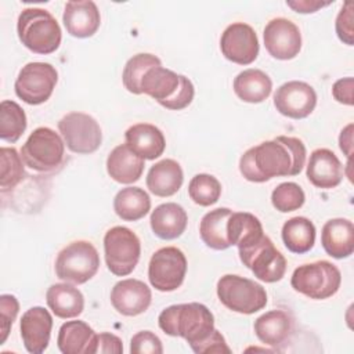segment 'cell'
<instances>
[{"instance_id": "1", "label": "cell", "mask_w": 354, "mask_h": 354, "mask_svg": "<svg viewBox=\"0 0 354 354\" xmlns=\"http://www.w3.org/2000/svg\"><path fill=\"white\" fill-rule=\"evenodd\" d=\"M306 155V147L300 138L279 136L249 148L239 159V171L252 183L297 176L304 167Z\"/></svg>"}, {"instance_id": "2", "label": "cell", "mask_w": 354, "mask_h": 354, "mask_svg": "<svg viewBox=\"0 0 354 354\" xmlns=\"http://www.w3.org/2000/svg\"><path fill=\"white\" fill-rule=\"evenodd\" d=\"M158 324L166 335L185 339L194 353L214 330V317L201 303L169 306L159 314Z\"/></svg>"}, {"instance_id": "3", "label": "cell", "mask_w": 354, "mask_h": 354, "mask_svg": "<svg viewBox=\"0 0 354 354\" xmlns=\"http://www.w3.org/2000/svg\"><path fill=\"white\" fill-rule=\"evenodd\" d=\"M17 32L21 43L36 54L54 53L62 39L61 28L51 12L43 8H24L18 17Z\"/></svg>"}, {"instance_id": "4", "label": "cell", "mask_w": 354, "mask_h": 354, "mask_svg": "<svg viewBox=\"0 0 354 354\" xmlns=\"http://www.w3.org/2000/svg\"><path fill=\"white\" fill-rule=\"evenodd\" d=\"M24 163L39 173H55L65 162V142L50 127L35 129L21 148Z\"/></svg>"}, {"instance_id": "5", "label": "cell", "mask_w": 354, "mask_h": 354, "mask_svg": "<svg viewBox=\"0 0 354 354\" xmlns=\"http://www.w3.org/2000/svg\"><path fill=\"white\" fill-rule=\"evenodd\" d=\"M342 274L339 268L326 260H318L299 266L290 278L292 288L314 300L332 297L340 288Z\"/></svg>"}, {"instance_id": "6", "label": "cell", "mask_w": 354, "mask_h": 354, "mask_svg": "<svg viewBox=\"0 0 354 354\" xmlns=\"http://www.w3.org/2000/svg\"><path fill=\"white\" fill-rule=\"evenodd\" d=\"M100 268V254L88 241H75L66 245L55 259V274L59 279L82 285L90 281Z\"/></svg>"}, {"instance_id": "7", "label": "cell", "mask_w": 354, "mask_h": 354, "mask_svg": "<svg viewBox=\"0 0 354 354\" xmlns=\"http://www.w3.org/2000/svg\"><path fill=\"white\" fill-rule=\"evenodd\" d=\"M217 296L228 310L239 314H254L267 304V292L260 283L234 274L218 279Z\"/></svg>"}, {"instance_id": "8", "label": "cell", "mask_w": 354, "mask_h": 354, "mask_svg": "<svg viewBox=\"0 0 354 354\" xmlns=\"http://www.w3.org/2000/svg\"><path fill=\"white\" fill-rule=\"evenodd\" d=\"M104 253L108 270L116 277H126L140 260L141 242L130 228L116 225L104 235Z\"/></svg>"}, {"instance_id": "9", "label": "cell", "mask_w": 354, "mask_h": 354, "mask_svg": "<svg viewBox=\"0 0 354 354\" xmlns=\"http://www.w3.org/2000/svg\"><path fill=\"white\" fill-rule=\"evenodd\" d=\"M239 259L257 279L272 283L283 278L286 272V259L264 234L259 241L238 249Z\"/></svg>"}, {"instance_id": "10", "label": "cell", "mask_w": 354, "mask_h": 354, "mask_svg": "<svg viewBox=\"0 0 354 354\" xmlns=\"http://www.w3.org/2000/svg\"><path fill=\"white\" fill-rule=\"evenodd\" d=\"M57 80L58 72L51 64L29 62L18 73L15 94L29 105H40L51 97Z\"/></svg>"}, {"instance_id": "11", "label": "cell", "mask_w": 354, "mask_h": 354, "mask_svg": "<svg viewBox=\"0 0 354 354\" xmlns=\"http://www.w3.org/2000/svg\"><path fill=\"white\" fill-rule=\"evenodd\" d=\"M58 130L65 145L75 153H93L102 142V131L98 122L83 112L66 113L59 119Z\"/></svg>"}, {"instance_id": "12", "label": "cell", "mask_w": 354, "mask_h": 354, "mask_svg": "<svg viewBox=\"0 0 354 354\" xmlns=\"http://www.w3.org/2000/svg\"><path fill=\"white\" fill-rule=\"evenodd\" d=\"M187 272L185 254L174 246L158 249L148 264V279L160 292H173L181 286Z\"/></svg>"}, {"instance_id": "13", "label": "cell", "mask_w": 354, "mask_h": 354, "mask_svg": "<svg viewBox=\"0 0 354 354\" xmlns=\"http://www.w3.org/2000/svg\"><path fill=\"white\" fill-rule=\"evenodd\" d=\"M223 55L238 65H249L259 55V39L254 29L245 22L228 25L220 39Z\"/></svg>"}, {"instance_id": "14", "label": "cell", "mask_w": 354, "mask_h": 354, "mask_svg": "<svg viewBox=\"0 0 354 354\" xmlns=\"http://www.w3.org/2000/svg\"><path fill=\"white\" fill-rule=\"evenodd\" d=\"M317 105V93L306 82L290 80L279 86L274 94L277 111L290 119L307 118Z\"/></svg>"}, {"instance_id": "15", "label": "cell", "mask_w": 354, "mask_h": 354, "mask_svg": "<svg viewBox=\"0 0 354 354\" xmlns=\"http://www.w3.org/2000/svg\"><path fill=\"white\" fill-rule=\"evenodd\" d=\"M263 39L266 50L277 59H292L301 50V33L297 25L288 18L271 19L264 28Z\"/></svg>"}, {"instance_id": "16", "label": "cell", "mask_w": 354, "mask_h": 354, "mask_svg": "<svg viewBox=\"0 0 354 354\" xmlns=\"http://www.w3.org/2000/svg\"><path fill=\"white\" fill-rule=\"evenodd\" d=\"M152 293L148 285L140 279H122L111 290V303L113 308L126 317L142 314L151 304Z\"/></svg>"}, {"instance_id": "17", "label": "cell", "mask_w": 354, "mask_h": 354, "mask_svg": "<svg viewBox=\"0 0 354 354\" xmlns=\"http://www.w3.org/2000/svg\"><path fill=\"white\" fill-rule=\"evenodd\" d=\"M19 329L25 348L32 354H40L50 343L53 317L44 307H30L24 313Z\"/></svg>"}, {"instance_id": "18", "label": "cell", "mask_w": 354, "mask_h": 354, "mask_svg": "<svg viewBox=\"0 0 354 354\" xmlns=\"http://www.w3.org/2000/svg\"><path fill=\"white\" fill-rule=\"evenodd\" d=\"M64 25L66 32L77 39L91 37L100 28L101 15L91 0H72L65 4Z\"/></svg>"}, {"instance_id": "19", "label": "cell", "mask_w": 354, "mask_h": 354, "mask_svg": "<svg viewBox=\"0 0 354 354\" xmlns=\"http://www.w3.org/2000/svg\"><path fill=\"white\" fill-rule=\"evenodd\" d=\"M343 166L339 158L328 148H318L311 152L307 163L308 181L322 189L337 187L343 180Z\"/></svg>"}, {"instance_id": "20", "label": "cell", "mask_w": 354, "mask_h": 354, "mask_svg": "<svg viewBox=\"0 0 354 354\" xmlns=\"http://www.w3.org/2000/svg\"><path fill=\"white\" fill-rule=\"evenodd\" d=\"M295 319L285 310H271L260 315L253 325L257 339L271 347L282 346L293 333Z\"/></svg>"}, {"instance_id": "21", "label": "cell", "mask_w": 354, "mask_h": 354, "mask_svg": "<svg viewBox=\"0 0 354 354\" xmlns=\"http://www.w3.org/2000/svg\"><path fill=\"white\" fill-rule=\"evenodd\" d=\"M127 147L147 160L159 158L166 148V140L160 129L151 123H137L124 133Z\"/></svg>"}, {"instance_id": "22", "label": "cell", "mask_w": 354, "mask_h": 354, "mask_svg": "<svg viewBox=\"0 0 354 354\" xmlns=\"http://www.w3.org/2000/svg\"><path fill=\"white\" fill-rule=\"evenodd\" d=\"M183 77L184 75H177L162 65L153 66L144 75L141 80V93L148 94L166 108L180 91Z\"/></svg>"}, {"instance_id": "23", "label": "cell", "mask_w": 354, "mask_h": 354, "mask_svg": "<svg viewBox=\"0 0 354 354\" xmlns=\"http://www.w3.org/2000/svg\"><path fill=\"white\" fill-rule=\"evenodd\" d=\"M324 250L335 259H346L354 252V225L347 218L328 220L321 232Z\"/></svg>"}, {"instance_id": "24", "label": "cell", "mask_w": 354, "mask_h": 354, "mask_svg": "<svg viewBox=\"0 0 354 354\" xmlns=\"http://www.w3.org/2000/svg\"><path fill=\"white\" fill-rule=\"evenodd\" d=\"M151 228L153 234L165 241H171L183 235L187 228L188 216L183 206L174 202L162 203L151 213Z\"/></svg>"}, {"instance_id": "25", "label": "cell", "mask_w": 354, "mask_h": 354, "mask_svg": "<svg viewBox=\"0 0 354 354\" xmlns=\"http://www.w3.org/2000/svg\"><path fill=\"white\" fill-rule=\"evenodd\" d=\"M144 159L133 152L127 144L115 147L106 159V171L112 180L120 184H131L140 180L144 171Z\"/></svg>"}, {"instance_id": "26", "label": "cell", "mask_w": 354, "mask_h": 354, "mask_svg": "<svg viewBox=\"0 0 354 354\" xmlns=\"http://www.w3.org/2000/svg\"><path fill=\"white\" fill-rule=\"evenodd\" d=\"M184 173L174 159H163L151 166L147 174V188L156 196H171L183 185Z\"/></svg>"}, {"instance_id": "27", "label": "cell", "mask_w": 354, "mask_h": 354, "mask_svg": "<svg viewBox=\"0 0 354 354\" xmlns=\"http://www.w3.org/2000/svg\"><path fill=\"white\" fill-rule=\"evenodd\" d=\"M48 308L58 318H75L83 313L84 297L82 292L71 283H54L46 293Z\"/></svg>"}, {"instance_id": "28", "label": "cell", "mask_w": 354, "mask_h": 354, "mask_svg": "<svg viewBox=\"0 0 354 354\" xmlns=\"http://www.w3.org/2000/svg\"><path fill=\"white\" fill-rule=\"evenodd\" d=\"M272 90L270 76L260 69H245L234 79V91L239 100L249 104H259L268 98Z\"/></svg>"}, {"instance_id": "29", "label": "cell", "mask_w": 354, "mask_h": 354, "mask_svg": "<svg viewBox=\"0 0 354 354\" xmlns=\"http://www.w3.org/2000/svg\"><path fill=\"white\" fill-rule=\"evenodd\" d=\"M231 214V209L217 207L202 217L199 234L206 246L214 250H225L231 246L227 235V223Z\"/></svg>"}, {"instance_id": "30", "label": "cell", "mask_w": 354, "mask_h": 354, "mask_svg": "<svg viewBox=\"0 0 354 354\" xmlns=\"http://www.w3.org/2000/svg\"><path fill=\"white\" fill-rule=\"evenodd\" d=\"M94 335L84 321H66L58 330L57 346L62 354H87Z\"/></svg>"}, {"instance_id": "31", "label": "cell", "mask_w": 354, "mask_h": 354, "mask_svg": "<svg viewBox=\"0 0 354 354\" xmlns=\"http://www.w3.org/2000/svg\"><path fill=\"white\" fill-rule=\"evenodd\" d=\"M151 209L149 195L140 187L122 188L113 199L115 213L124 221H137Z\"/></svg>"}, {"instance_id": "32", "label": "cell", "mask_w": 354, "mask_h": 354, "mask_svg": "<svg viewBox=\"0 0 354 354\" xmlns=\"http://www.w3.org/2000/svg\"><path fill=\"white\" fill-rule=\"evenodd\" d=\"M227 235L230 245H236L241 249L259 241L264 232L260 220L254 214L232 212L227 223Z\"/></svg>"}, {"instance_id": "33", "label": "cell", "mask_w": 354, "mask_h": 354, "mask_svg": "<svg viewBox=\"0 0 354 354\" xmlns=\"http://www.w3.org/2000/svg\"><path fill=\"white\" fill-rule=\"evenodd\" d=\"M282 241L292 253L310 252L315 243V227L307 217H292L282 225Z\"/></svg>"}, {"instance_id": "34", "label": "cell", "mask_w": 354, "mask_h": 354, "mask_svg": "<svg viewBox=\"0 0 354 354\" xmlns=\"http://www.w3.org/2000/svg\"><path fill=\"white\" fill-rule=\"evenodd\" d=\"M26 129L25 111L11 100H4L0 104V138L8 142H15Z\"/></svg>"}, {"instance_id": "35", "label": "cell", "mask_w": 354, "mask_h": 354, "mask_svg": "<svg viewBox=\"0 0 354 354\" xmlns=\"http://www.w3.org/2000/svg\"><path fill=\"white\" fill-rule=\"evenodd\" d=\"M162 65L160 59L149 53H140L133 55L124 65L122 80L123 86L127 91L133 94H142L141 93V80L144 75L153 66Z\"/></svg>"}, {"instance_id": "36", "label": "cell", "mask_w": 354, "mask_h": 354, "mask_svg": "<svg viewBox=\"0 0 354 354\" xmlns=\"http://www.w3.org/2000/svg\"><path fill=\"white\" fill-rule=\"evenodd\" d=\"M188 195L196 205L210 206L218 201L221 195V184L214 176L201 173L191 178L188 184Z\"/></svg>"}, {"instance_id": "37", "label": "cell", "mask_w": 354, "mask_h": 354, "mask_svg": "<svg viewBox=\"0 0 354 354\" xmlns=\"http://www.w3.org/2000/svg\"><path fill=\"white\" fill-rule=\"evenodd\" d=\"M25 170L22 156L15 148L1 147L0 149V187L3 191L14 188L22 178Z\"/></svg>"}, {"instance_id": "38", "label": "cell", "mask_w": 354, "mask_h": 354, "mask_svg": "<svg viewBox=\"0 0 354 354\" xmlns=\"http://www.w3.org/2000/svg\"><path fill=\"white\" fill-rule=\"evenodd\" d=\"M304 191L296 183H282L274 188L271 194V203L281 213H289L300 209L304 205Z\"/></svg>"}, {"instance_id": "39", "label": "cell", "mask_w": 354, "mask_h": 354, "mask_svg": "<svg viewBox=\"0 0 354 354\" xmlns=\"http://www.w3.org/2000/svg\"><path fill=\"white\" fill-rule=\"evenodd\" d=\"M19 311V303L12 295H1L0 296V344H3L10 333V328L12 326Z\"/></svg>"}, {"instance_id": "40", "label": "cell", "mask_w": 354, "mask_h": 354, "mask_svg": "<svg viewBox=\"0 0 354 354\" xmlns=\"http://www.w3.org/2000/svg\"><path fill=\"white\" fill-rule=\"evenodd\" d=\"M131 354H162L163 347L160 339L151 330H141L130 340Z\"/></svg>"}, {"instance_id": "41", "label": "cell", "mask_w": 354, "mask_h": 354, "mask_svg": "<svg viewBox=\"0 0 354 354\" xmlns=\"http://www.w3.org/2000/svg\"><path fill=\"white\" fill-rule=\"evenodd\" d=\"M353 10H354V3L346 1L343 4V7L340 8L337 18H336V24H335L337 37L347 46H353V43H354V40H353V35H354Z\"/></svg>"}, {"instance_id": "42", "label": "cell", "mask_w": 354, "mask_h": 354, "mask_svg": "<svg viewBox=\"0 0 354 354\" xmlns=\"http://www.w3.org/2000/svg\"><path fill=\"white\" fill-rule=\"evenodd\" d=\"M101 354V353H112V354H120L123 353V344L122 340L113 335V333H108V332H102V333H95L91 344L88 347V353L87 354Z\"/></svg>"}, {"instance_id": "43", "label": "cell", "mask_w": 354, "mask_h": 354, "mask_svg": "<svg viewBox=\"0 0 354 354\" xmlns=\"http://www.w3.org/2000/svg\"><path fill=\"white\" fill-rule=\"evenodd\" d=\"M196 354H207V353H231V348L227 346L224 336L214 329L213 333L198 347Z\"/></svg>"}, {"instance_id": "44", "label": "cell", "mask_w": 354, "mask_h": 354, "mask_svg": "<svg viewBox=\"0 0 354 354\" xmlns=\"http://www.w3.org/2000/svg\"><path fill=\"white\" fill-rule=\"evenodd\" d=\"M353 87H354V79L351 76L339 79L335 82L332 87V94L335 100L344 105H353Z\"/></svg>"}, {"instance_id": "45", "label": "cell", "mask_w": 354, "mask_h": 354, "mask_svg": "<svg viewBox=\"0 0 354 354\" xmlns=\"http://www.w3.org/2000/svg\"><path fill=\"white\" fill-rule=\"evenodd\" d=\"M286 4L290 8H293L296 12L308 14V12H315L318 8L326 7L330 3H322V1H315V0H296V1H286Z\"/></svg>"}, {"instance_id": "46", "label": "cell", "mask_w": 354, "mask_h": 354, "mask_svg": "<svg viewBox=\"0 0 354 354\" xmlns=\"http://www.w3.org/2000/svg\"><path fill=\"white\" fill-rule=\"evenodd\" d=\"M339 147L347 159H351L353 155V123L347 124L339 136Z\"/></svg>"}]
</instances>
